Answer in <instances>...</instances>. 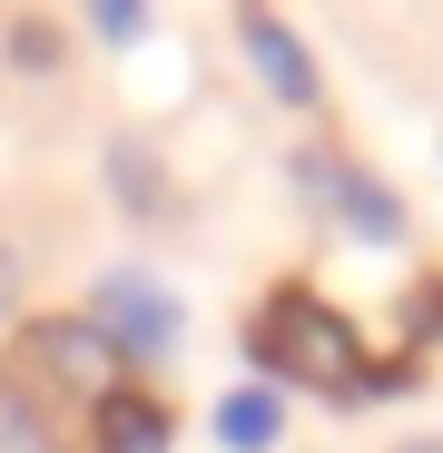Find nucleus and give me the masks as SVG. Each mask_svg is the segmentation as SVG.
I'll list each match as a JSON object with an SVG mask.
<instances>
[{
	"label": "nucleus",
	"instance_id": "obj_1",
	"mask_svg": "<svg viewBox=\"0 0 443 453\" xmlns=\"http://www.w3.org/2000/svg\"><path fill=\"white\" fill-rule=\"evenodd\" d=\"M256 365L266 374H295V385H316V395H375V365H364L355 326L335 306H316V296H266V316H256Z\"/></svg>",
	"mask_w": 443,
	"mask_h": 453
},
{
	"label": "nucleus",
	"instance_id": "obj_2",
	"mask_svg": "<svg viewBox=\"0 0 443 453\" xmlns=\"http://www.w3.org/2000/svg\"><path fill=\"white\" fill-rule=\"evenodd\" d=\"M295 178H306V197H316V207H335L345 237H364V247L404 237V197H394V188H375V178L345 158V148H306V158H295Z\"/></svg>",
	"mask_w": 443,
	"mask_h": 453
},
{
	"label": "nucleus",
	"instance_id": "obj_3",
	"mask_svg": "<svg viewBox=\"0 0 443 453\" xmlns=\"http://www.w3.org/2000/svg\"><path fill=\"white\" fill-rule=\"evenodd\" d=\"M118 355H168L178 345V306H168V286L158 276H138V266H109L99 276V316H89Z\"/></svg>",
	"mask_w": 443,
	"mask_h": 453
},
{
	"label": "nucleus",
	"instance_id": "obj_4",
	"mask_svg": "<svg viewBox=\"0 0 443 453\" xmlns=\"http://www.w3.org/2000/svg\"><path fill=\"white\" fill-rule=\"evenodd\" d=\"M237 40H247V59H256V80L276 89V99H295V109H306L316 99V59H306V40H295L276 11H256V0H247V20H237Z\"/></svg>",
	"mask_w": 443,
	"mask_h": 453
},
{
	"label": "nucleus",
	"instance_id": "obj_5",
	"mask_svg": "<svg viewBox=\"0 0 443 453\" xmlns=\"http://www.w3.org/2000/svg\"><path fill=\"white\" fill-rule=\"evenodd\" d=\"M286 434V404H276V385H237L227 404H217V443L227 453H266Z\"/></svg>",
	"mask_w": 443,
	"mask_h": 453
},
{
	"label": "nucleus",
	"instance_id": "obj_6",
	"mask_svg": "<svg viewBox=\"0 0 443 453\" xmlns=\"http://www.w3.org/2000/svg\"><path fill=\"white\" fill-rule=\"evenodd\" d=\"M89 453H168V414L148 404V395H118L89 434Z\"/></svg>",
	"mask_w": 443,
	"mask_h": 453
},
{
	"label": "nucleus",
	"instance_id": "obj_7",
	"mask_svg": "<svg viewBox=\"0 0 443 453\" xmlns=\"http://www.w3.org/2000/svg\"><path fill=\"white\" fill-rule=\"evenodd\" d=\"M109 188H118L128 207H168V178H158V158H148L138 138H118V148H109Z\"/></svg>",
	"mask_w": 443,
	"mask_h": 453
},
{
	"label": "nucleus",
	"instance_id": "obj_8",
	"mask_svg": "<svg viewBox=\"0 0 443 453\" xmlns=\"http://www.w3.org/2000/svg\"><path fill=\"white\" fill-rule=\"evenodd\" d=\"M89 20H99L109 40H138V30H148V0H89Z\"/></svg>",
	"mask_w": 443,
	"mask_h": 453
},
{
	"label": "nucleus",
	"instance_id": "obj_9",
	"mask_svg": "<svg viewBox=\"0 0 443 453\" xmlns=\"http://www.w3.org/2000/svg\"><path fill=\"white\" fill-rule=\"evenodd\" d=\"M11 50H20V59H30V69H50V59H59V40H50V30H40V20H20V40H11Z\"/></svg>",
	"mask_w": 443,
	"mask_h": 453
},
{
	"label": "nucleus",
	"instance_id": "obj_10",
	"mask_svg": "<svg viewBox=\"0 0 443 453\" xmlns=\"http://www.w3.org/2000/svg\"><path fill=\"white\" fill-rule=\"evenodd\" d=\"M11 306H20V257L0 247V316H11Z\"/></svg>",
	"mask_w": 443,
	"mask_h": 453
},
{
	"label": "nucleus",
	"instance_id": "obj_11",
	"mask_svg": "<svg viewBox=\"0 0 443 453\" xmlns=\"http://www.w3.org/2000/svg\"><path fill=\"white\" fill-rule=\"evenodd\" d=\"M404 453H443V443H404Z\"/></svg>",
	"mask_w": 443,
	"mask_h": 453
}]
</instances>
